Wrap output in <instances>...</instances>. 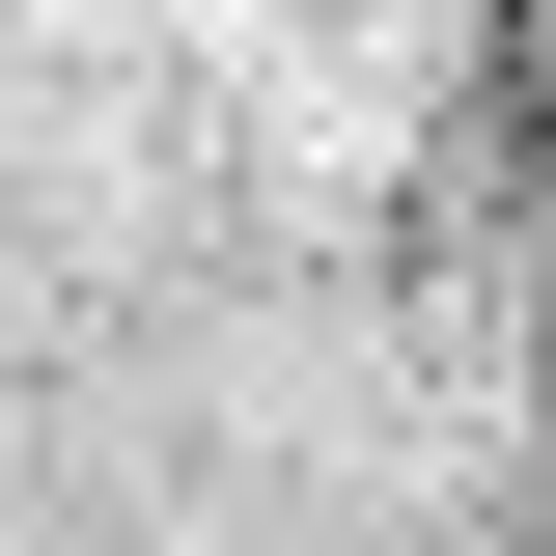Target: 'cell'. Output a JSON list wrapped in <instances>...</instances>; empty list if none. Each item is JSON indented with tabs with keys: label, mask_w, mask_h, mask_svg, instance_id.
Segmentation results:
<instances>
[{
	"label": "cell",
	"mask_w": 556,
	"mask_h": 556,
	"mask_svg": "<svg viewBox=\"0 0 556 556\" xmlns=\"http://www.w3.org/2000/svg\"><path fill=\"white\" fill-rule=\"evenodd\" d=\"M417 556H529V501H501V473H473V501H445V529H417Z\"/></svg>",
	"instance_id": "6da1fadb"
}]
</instances>
